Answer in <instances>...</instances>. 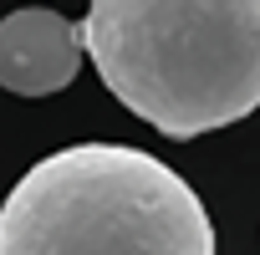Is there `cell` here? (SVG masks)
I'll return each instance as SVG.
<instances>
[{"label": "cell", "mask_w": 260, "mask_h": 255, "mask_svg": "<svg viewBox=\"0 0 260 255\" xmlns=\"http://www.w3.org/2000/svg\"><path fill=\"white\" fill-rule=\"evenodd\" d=\"M82 67V31L46 6H21L0 21V87L16 97H51Z\"/></svg>", "instance_id": "cell-3"}, {"label": "cell", "mask_w": 260, "mask_h": 255, "mask_svg": "<svg viewBox=\"0 0 260 255\" xmlns=\"http://www.w3.org/2000/svg\"><path fill=\"white\" fill-rule=\"evenodd\" d=\"M0 255H214V225L164 158L77 143L6 194Z\"/></svg>", "instance_id": "cell-2"}, {"label": "cell", "mask_w": 260, "mask_h": 255, "mask_svg": "<svg viewBox=\"0 0 260 255\" xmlns=\"http://www.w3.org/2000/svg\"><path fill=\"white\" fill-rule=\"evenodd\" d=\"M77 31L107 92L164 138L260 107V0H92Z\"/></svg>", "instance_id": "cell-1"}]
</instances>
